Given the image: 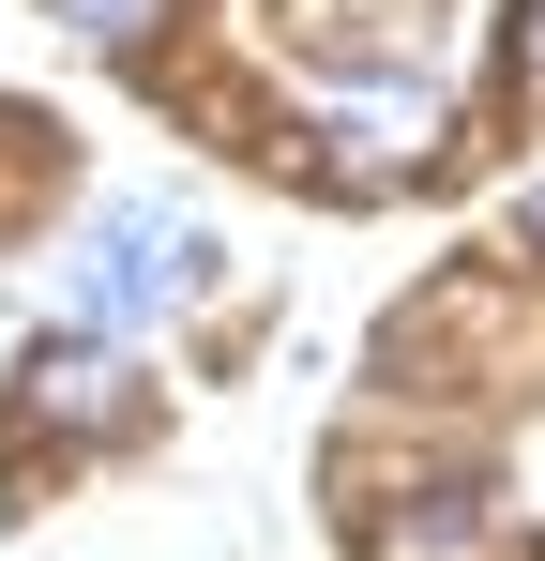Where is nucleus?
Wrapping results in <instances>:
<instances>
[{
    "mask_svg": "<svg viewBox=\"0 0 545 561\" xmlns=\"http://www.w3.org/2000/svg\"><path fill=\"white\" fill-rule=\"evenodd\" d=\"M15 394H31V410H61V425H106V410H121V365H106V350H31Z\"/></svg>",
    "mask_w": 545,
    "mask_h": 561,
    "instance_id": "2",
    "label": "nucleus"
},
{
    "mask_svg": "<svg viewBox=\"0 0 545 561\" xmlns=\"http://www.w3.org/2000/svg\"><path fill=\"white\" fill-rule=\"evenodd\" d=\"M197 274H212V228L167 213V197H121V213L77 243V319L91 334H137V319H167Z\"/></svg>",
    "mask_w": 545,
    "mask_h": 561,
    "instance_id": "1",
    "label": "nucleus"
},
{
    "mask_svg": "<svg viewBox=\"0 0 545 561\" xmlns=\"http://www.w3.org/2000/svg\"><path fill=\"white\" fill-rule=\"evenodd\" d=\"M61 31H91V46H152L167 0H61Z\"/></svg>",
    "mask_w": 545,
    "mask_h": 561,
    "instance_id": "3",
    "label": "nucleus"
},
{
    "mask_svg": "<svg viewBox=\"0 0 545 561\" xmlns=\"http://www.w3.org/2000/svg\"><path fill=\"white\" fill-rule=\"evenodd\" d=\"M531 243H545V197H531Z\"/></svg>",
    "mask_w": 545,
    "mask_h": 561,
    "instance_id": "4",
    "label": "nucleus"
},
{
    "mask_svg": "<svg viewBox=\"0 0 545 561\" xmlns=\"http://www.w3.org/2000/svg\"><path fill=\"white\" fill-rule=\"evenodd\" d=\"M531 31H545V0H531ZM531 61H545V46H531Z\"/></svg>",
    "mask_w": 545,
    "mask_h": 561,
    "instance_id": "5",
    "label": "nucleus"
}]
</instances>
